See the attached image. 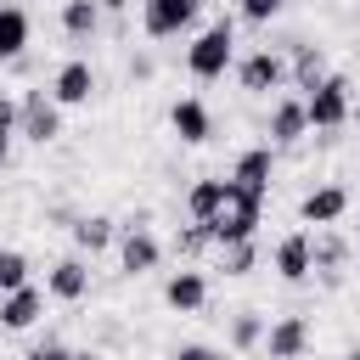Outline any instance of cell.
Instances as JSON below:
<instances>
[{
  "label": "cell",
  "instance_id": "e575fe53",
  "mask_svg": "<svg viewBox=\"0 0 360 360\" xmlns=\"http://www.w3.org/2000/svg\"><path fill=\"white\" fill-rule=\"evenodd\" d=\"M73 360H96V354H73Z\"/></svg>",
  "mask_w": 360,
  "mask_h": 360
},
{
  "label": "cell",
  "instance_id": "3957f363",
  "mask_svg": "<svg viewBox=\"0 0 360 360\" xmlns=\"http://www.w3.org/2000/svg\"><path fill=\"white\" fill-rule=\"evenodd\" d=\"M349 107H354V96H349V79H343V73H326L315 90H304V118H309V129H343V124H349Z\"/></svg>",
  "mask_w": 360,
  "mask_h": 360
},
{
  "label": "cell",
  "instance_id": "52a82bcc",
  "mask_svg": "<svg viewBox=\"0 0 360 360\" xmlns=\"http://www.w3.org/2000/svg\"><path fill=\"white\" fill-rule=\"evenodd\" d=\"M90 96H96V68H90L84 56L62 62L56 79H51V101H56V107H84Z\"/></svg>",
  "mask_w": 360,
  "mask_h": 360
},
{
  "label": "cell",
  "instance_id": "f1b7e54d",
  "mask_svg": "<svg viewBox=\"0 0 360 360\" xmlns=\"http://www.w3.org/2000/svg\"><path fill=\"white\" fill-rule=\"evenodd\" d=\"M236 6H242V17H248V22H270V17L281 11V0H236Z\"/></svg>",
  "mask_w": 360,
  "mask_h": 360
},
{
  "label": "cell",
  "instance_id": "7a4b0ae2",
  "mask_svg": "<svg viewBox=\"0 0 360 360\" xmlns=\"http://www.w3.org/2000/svg\"><path fill=\"white\" fill-rule=\"evenodd\" d=\"M231 56H236V28H231V17H219L214 28H202L191 45H186V73L191 79H219L225 68H231Z\"/></svg>",
  "mask_w": 360,
  "mask_h": 360
},
{
  "label": "cell",
  "instance_id": "ba28073f",
  "mask_svg": "<svg viewBox=\"0 0 360 360\" xmlns=\"http://www.w3.org/2000/svg\"><path fill=\"white\" fill-rule=\"evenodd\" d=\"M304 349H309V321L304 315H281V321L264 326V354L270 360H298Z\"/></svg>",
  "mask_w": 360,
  "mask_h": 360
},
{
  "label": "cell",
  "instance_id": "5bb4252c",
  "mask_svg": "<svg viewBox=\"0 0 360 360\" xmlns=\"http://www.w3.org/2000/svg\"><path fill=\"white\" fill-rule=\"evenodd\" d=\"M158 253H163V248H158V236H152L146 225H129V231L118 236V259H124L129 276H146V270L158 264Z\"/></svg>",
  "mask_w": 360,
  "mask_h": 360
},
{
  "label": "cell",
  "instance_id": "ac0fdd59",
  "mask_svg": "<svg viewBox=\"0 0 360 360\" xmlns=\"http://www.w3.org/2000/svg\"><path fill=\"white\" fill-rule=\"evenodd\" d=\"M28 34H34L28 11L22 6H0V62H17L28 51Z\"/></svg>",
  "mask_w": 360,
  "mask_h": 360
},
{
  "label": "cell",
  "instance_id": "8992f818",
  "mask_svg": "<svg viewBox=\"0 0 360 360\" xmlns=\"http://www.w3.org/2000/svg\"><path fill=\"white\" fill-rule=\"evenodd\" d=\"M197 6H202V0H146V6H141L146 39H174V34L197 17Z\"/></svg>",
  "mask_w": 360,
  "mask_h": 360
},
{
  "label": "cell",
  "instance_id": "d4e9b609",
  "mask_svg": "<svg viewBox=\"0 0 360 360\" xmlns=\"http://www.w3.org/2000/svg\"><path fill=\"white\" fill-rule=\"evenodd\" d=\"M17 287H28V253L0 248V292H17Z\"/></svg>",
  "mask_w": 360,
  "mask_h": 360
},
{
  "label": "cell",
  "instance_id": "7402d4cb",
  "mask_svg": "<svg viewBox=\"0 0 360 360\" xmlns=\"http://www.w3.org/2000/svg\"><path fill=\"white\" fill-rule=\"evenodd\" d=\"M219 202H225V180H197V186L186 191V214H191V225H208V219L219 214Z\"/></svg>",
  "mask_w": 360,
  "mask_h": 360
},
{
  "label": "cell",
  "instance_id": "4dcf8cb0",
  "mask_svg": "<svg viewBox=\"0 0 360 360\" xmlns=\"http://www.w3.org/2000/svg\"><path fill=\"white\" fill-rule=\"evenodd\" d=\"M169 360H219V354H214L208 343H180V349H174Z\"/></svg>",
  "mask_w": 360,
  "mask_h": 360
},
{
  "label": "cell",
  "instance_id": "4fadbf2b",
  "mask_svg": "<svg viewBox=\"0 0 360 360\" xmlns=\"http://www.w3.org/2000/svg\"><path fill=\"white\" fill-rule=\"evenodd\" d=\"M270 141L276 146H292V141H304V129H309V118H304V96H281L276 107H270Z\"/></svg>",
  "mask_w": 360,
  "mask_h": 360
},
{
  "label": "cell",
  "instance_id": "30bf717a",
  "mask_svg": "<svg viewBox=\"0 0 360 360\" xmlns=\"http://www.w3.org/2000/svg\"><path fill=\"white\" fill-rule=\"evenodd\" d=\"M39 315H45V292H39V287L0 292V326H6V332H28Z\"/></svg>",
  "mask_w": 360,
  "mask_h": 360
},
{
  "label": "cell",
  "instance_id": "ffe728a7",
  "mask_svg": "<svg viewBox=\"0 0 360 360\" xmlns=\"http://www.w3.org/2000/svg\"><path fill=\"white\" fill-rule=\"evenodd\" d=\"M96 28H101V6H96V0H62V34H68V39L84 45Z\"/></svg>",
  "mask_w": 360,
  "mask_h": 360
},
{
  "label": "cell",
  "instance_id": "277c9868",
  "mask_svg": "<svg viewBox=\"0 0 360 360\" xmlns=\"http://www.w3.org/2000/svg\"><path fill=\"white\" fill-rule=\"evenodd\" d=\"M17 135H28L34 146H51V141L62 135V107H56L45 90H28V96L17 101Z\"/></svg>",
  "mask_w": 360,
  "mask_h": 360
},
{
  "label": "cell",
  "instance_id": "603a6c76",
  "mask_svg": "<svg viewBox=\"0 0 360 360\" xmlns=\"http://www.w3.org/2000/svg\"><path fill=\"white\" fill-rule=\"evenodd\" d=\"M112 236H118V225H112L107 214H79V219H73V242H79L84 253H101Z\"/></svg>",
  "mask_w": 360,
  "mask_h": 360
},
{
  "label": "cell",
  "instance_id": "2e32d148",
  "mask_svg": "<svg viewBox=\"0 0 360 360\" xmlns=\"http://www.w3.org/2000/svg\"><path fill=\"white\" fill-rule=\"evenodd\" d=\"M270 174H276V152L270 146H248L242 158H236V169H231V180L236 186H248V191H270Z\"/></svg>",
  "mask_w": 360,
  "mask_h": 360
},
{
  "label": "cell",
  "instance_id": "836d02e7",
  "mask_svg": "<svg viewBox=\"0 0 360 360\" xmlns=\"http://www.w3.org/2000/svg\"><path fill=\"white\" fill-rule=\"evenodd\" d=\"M343 360H360V349H349V354H343Z\"/></svg>",
  "mask_w": 360,
  "mask_h": 360
},
{
  "label": "cell",
  "instance_id": "e0dca14e",
  "mask_svg": "<svg viewBox=\"0 0 360 360\" xmlns=\"http://www.w3.org/2000/svg\"><path fill=\"white\" fill-rule=\"evenodd\" d=\"M270 264H276V276H281V281H309V231H292V236H281Z\"/></svg>",
  "mask_w": 360,
  "mask_h": 360
},
{
  "label": "cell",
  "instance_id": "484cf974",
  "mask_svg": "<svg viewBox=\"0 0 360 360\" xmlns=\"http://www.w3.org/2000/svg\"><path fill=\"white\" fill-rule=\"evenodd\" d=\"M253 264H259V248H253V242H231V248H219V270H225V276H248Z\"/></svg>",
  "mask_w": 360,
  "mask_h": 360
},
{
  "label": "cell",
  "instance_id": "1f68e13d",
  "mask_svg": "<svg viewBox=\"0 0 360 360\" xmlns=\"http://www.w3.org/2000/svg\"><path fill=\"white\" fill-rule=\"evenodd\" d=\"M129 79H152V56H129Z\"/></svg>",
  "mask_w": 360,
  "mask_h": 360
},
{
  "label": "cell",
  "instance_id": "7c38bea8",
  "mask_svg": "<svg viewBox=\"0 0 360 360\" xmlns=\"http://www.w3.org/2000/svg\"><path fill=\"white\" fill-rule=\"evenodd\" d=\"M163 304L180 309V315H197V309L208 304V281H202V270H174V276L163 281Z\"/></svg>",
  "mask_w": 360,
  "mask_h": 360
},
{
  "label": "cell",
  "instance_id": "f546056e",
  "mask_svg": "<svg viewBox=\"0 0 360 360\" xmlns=\"http://www.w3.org/2000/svg\"><path fill=\"white\" fill-rule=\"evenodd\" d=\"M22 360H73V349H62V343H34Z\"/></svg>",
  "mask_w": 360,
  "mask_h": 360
},
{
  "label": "cell",
  "instance_id": "5b68a950",
  "mask_svg": "<svg viewBox=\"0 0 360 360\" xmlns=\"http://www.w3.org/2000/svg\"><path fill=\"white\" fill-rule=\"evenodd\" d=\"M236 84H242L248 96H270V90L287 84V62H281L276 51H248L242 68H236Z\"/></svg>",
  "mask_w": 360,
  "mask_h": 360
},
{
  "label": "cell",
  "instance_id": "9a60e30c",
  "mask_svg": "<svg viewBox=\"0 0 360 360\" xmlns=\"http://www.w3.org/2000/svg\"><path fill=\"white\" fill-rule=\"evenodd\" d=\"M45 292L62 298V304H79V298L90 292V270H84V259H56L51 276H45Z\"/></svg>",
  "mask_w": 360,
  "mask_h": 360
},
{
  "label": "cell",
  "instance_id": "6da1fadb",
  "mask_svg": "<svg viewBox=\"0 0 360 360\" xmlns=\"http://www.w3.org/2000/svg\"><path fill=\"white\" fill-rule=\"evenodd\" d=\"M259 214H264V197H259V191H248V186H236V180H225V202H219V214H214L202 231H208V242H214V248L253 242Z\"/></svg>",
  "mask_w": 360,
  "mask_h": 360
},
{
  "label": "cell",
  "instance_id": "44dd1931",
  "mask_svg": "<svg viewBox=\"0 0 360 360\" xmlns=\"http://www.w3.org/2000/svg\"><path fill=\"white\" fill-rule=\"evenodd\" d=\"M287 73L298 79V90H315V84L326 79V51H321V45H292V62H287Z\"/></svg>",
  "mask_w": 360,
  "mask_h": 360
},
{
  "label": "cell",
  "instance_id": "d6a6232c",
  "mask_svg": "<svg viewBox=\"0 0 360 360\" xmlns=\"http://www.w3.org/2000/svg\"><path fill=\"white\" fill-rule=\"evenodd\" d=\"M96 6H101V11H124L129 0H96Z\"/></svg>",
  "mask_w": 360,
  "mask_h": 360
},
{
  "label": "cell",
  "instance_id": "9c48e42d",
  "mask_svg": "<svg viewBox=\"0 0 360 360\" xmlns=\"http://www.w3.org/2000/svg\"><path fill=\"white\" fill-rule=\"evenodd\" d=\"M169 129H174L186 146H202V141L214 135V112H208L197 96H180V101L169 107Z\"/></svg>",
  "mask_w": 360,
  "mask_h": 360
},
{
  "label": "cell",
  "instance_id": "d6986e66",
  "mask_svg": "<svg viewBox=\"0 0 360 360\" xmlns=\"http://www.w3.org/2000/svg\"><path fill=\"white\" fill-rule=\"evenodd\" d=\"M343 259H349L343 236H309V276L321 270L326 281H338V276H343Z\"/></svg>",
  "mask_w": 360,
  "mask_h": 360
},
{
  "label": "cell",
  "instance_id": "83f0119b",
  "mask_svg": "<svg viewBox=\"0 0 360 360\" xmlns=\"http://www.w3.org/2000/svg\"><path fill=\"white\" fill-rule=\"evenodd\" d=\"M202 248H208V231H202V225H186V231H174V253H180V259H197Z\"/></svg>",
  "mask_w": 360,
  "mask_h": 360
},
{
  "label": "cell",
  "instance_id": "4316f807",
  "mask_svg": "<svg viewBox=\"0 0 360 360\" xmlns=\"http://www.w3.org/2000/svg\"><path fill=\"white\" fill-rule=\"evenodd\" d=\"M11 135H17V101L0 96V169H6V158H11Z\"/></svg>",
  "mask_w": 360,
  "mask_h": 360
},
{
  "label": "cell",
  "instance_id": "cb8c5ba5",
  "mask_svg": "<svg viewBox=\"0 0 360 360\" xmlns=\"http://www.w3.org/2000/svg\"><path fill=\"white\" fill-rule=\"evenodd\" d=\"M264 343V321L253 309H236L231 315V349H259Z\"/></svg>",
  "mask_w": 360,
  "mask_h": 360
},
{
  "label": "cell",
  "instance_id": "8fae6325",
  "mask_svg": "<svg viewBox=\"0 0 360 360\" xmlns=\"http://www.w3.org/2000/svg\"><path fill=\"white\" fill-rule=\"evenodd\" d=\"M349 214V191L343 186H315V191H304V202H298V219L304 225H332V219H343Z\"/></svg>",
  "mask_w": 360,
  "mask_h": 360
}]
</instances>
